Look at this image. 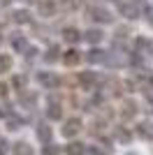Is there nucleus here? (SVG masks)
<instances>
[{
  "label": "nucleus",
  "mask_w": 153,
  "mask_h": 155,
  "mask_svg": "<svg viewBox=\"0 0 153 155\" xmlns=\"http://www.w3.org/2000/svg\"><path fill=\"white\" fill-rule=\"evenodd\" d=\"M86 16H88V21H93V23H111V21H114V14L102 5H88L86 7Z\"/></svg>",
  "instance_id": "1"
},
{
  "label": "nucleus",
  "mask_w": 153,
  "mask_h": 155,
  "mask_svg": "<svg viewBox=\"0 0 153 155\" xmlns=\"http://www.w3.org/2000/svg\"><path fill=\"white\" fill-rule=\"evenodd\" d=\"M102 84H104V79L97 77V72H81L79 74V86H81L83 91H100Z\"/></svg>",
  "instance_id": "2"
},
{
  "label": "nucleus",
  "mask_w": 153,
  "mask_h": 155,
  "mask_svg": "<svg viewBox=\"0 0 153 155\" xmlns=\"http://www.w3.org/2000/svg\"><path fill=\"white\" fill-rule=\"evenodd\" d=\"M37 84L49 88V91H56V88H60L63 79L58 77L56 72H37Z\"/></svg>",
  "instance_id": "3"
},
{
  "label": "nucleus",
  "mask_w": 153,
  "mask_h": 155,
  "mask_svg": "<svg viewBox=\"0 0 153 155\" xmlns=\"http://www.w3.org/2000/svg\"><path fill=\"white\" fill-rule=\"evenodd\" d=\"M81 127H83V123H81V118H76V116H72V118H67L63 123V127H60V132H63V137L65 139H72V137H76L79 132H81Z\"/></svg>",
  "instance_id": "4"
},
{
  "label": "nucleus",
  "mask_w": 153,
  "mask_h": 155,
  "mask_svg": "<svg viewBox=\"0 0 153 155\" xmlns=\"http://www.w3.org/2000/svg\"><path fill=\"white\" fill-rule=\"evenodd\" d=\"M118 12H121L125 19H130V21L141 19V7H139V2H137V0H130V2H121V5H118Z\"/></svg>",
  "instance_id": "5"
},
{
  "label": "nucleus",
  "mask_w": 153,
  "mask_h": 155,
  "mask_svg": "<svg viewBox=\"0 0 153 155\" xmlns=\"http://www.w3.org/2000/svg\"><path fill=\"white\" fill-rule=\"evenodd\" d=\"M107 56H109V51H104V49H100V46H90L88 53H86L83 58L88 60L90 65H104L107 63Z\"/></svg>",
  "instance_id": "6"
},
{
  "label": "nucleus",
  "mask_w": 153,
  "mask_h": 155,
  "mask_svg": "<svg viewBox=\"0 0 153 155\" xmlns=\"http://www.w3.org/2000/svg\"><path fill=\"white\" fill-rule=\"evenodd\" d=\"M35 134H37V139L42 143H53V127H49L46 123H39V125H35Z\"/></svg>",
  "instance_id": "7"
},
{
  "label": "nucleus",
  "mask_w": 153,
  "mask_h": 155,
  "mask_svg": "<svg viewBox=\"0 0 153 155\" xmlns=\"http://www.w3.org/2000/svg\"><path fill=\"white\" fill-rule=\"evenodd\" d=\"M63 39L67 42V44L74 46L76 42H81V39H83V32L79 30V28H74V26H65L63 28Z\"/></svg>",
  "instance_id": "8"
},
{
  "label": "nucleus",
  "mask_w": 153,
  "mask_h": 155,
  "mask_svg": "<svg viewBox=\"0 0 153 155\" xmlns=\"http://www.w3.org/2000/svg\"><path fill=\"white\" fill-rule=\"evenodd\" d=\"M137 111H139V104L134 102V100H125L123 107H121V118L123 120H132L137 116Z\"/></svg>",
  "instance_id": "9"
},
{
  "label": "nucleus",
  "mask_w": 153,
  "mask_h": 155,
  "mask_svg": "<svg viewBox=\"0 0 153 155\" xmlns=\"http://www.w3.org/2000/svg\"><path fill=\"white\" fill-rule=\"evenodd\" d=\"M83 39H86L90 46H97L102 39H104V30H100V28H88V30H83Z\"/></svg>",
  "instance_id": "10"
},
{
  "label": "nucleus",
  "mask_w": 153,
  "mask_h": 155,
  "mask_svg": "<svg viewBox=\"0 0 153 155\" xmlns=\"http://www.w3.org/2000/svg\"><path fill=\"white\" fill-rule=\"evenodd\" d=\"M81 58H83L81 51H76L74 46H70V49L63 53V63L67 65V67H74V65H79V63H81Z\"/></svg>",
  "instance_id": "11"
},
{
  "label": "nucleus",
  "mask_w": 153,
  "mask_h": 155,
  "mask_svg": "<svg viewBox=\"0 0 153 155\" xmlns=\"http://www.w3.org/2000/svg\"><path fill=\"white\" fill-rule=\"evenodd\" d=\"M134 51H137V53L153 51V39L151 37H144V35H137V37H134Z\"/></svg>",
  "instance_id": "12"
},
{
  "label": "nucleus",
  "mask_w": 153,
  "mask_h": 155,
  "mask_svg": "<svg viewBox=\"0 0 153 155\" xmlns=\"http://www.w3.org/2000/svg\"><path fill=\"white\" fill-rule=\"evenodd\" d=\"M9 44H12V49L16 53H25V51H28V46H30V44H28V39H25V35H21V32H16V35L9 39Z\"/></svg>",
  "instance_id": "13"
},
{
  "label": "nucleus",
  "mask_w": 153,
  "mask_h": 155,
  "mask_svg": "<svg viewBox=\"0 0 153 155\" xmlns=\"http://www.w3.org/2000/svg\"><path fill=\"white\" fill-rule=\"evenodd\" d=\"M19 104H21V107H25V109H32V107L37 104V93H35V91L19 93Z\"/></svg>",
  "instance_id": "14"
},
{
  "label": "nucleus",
  "mask_w": 153,
  "mask_h": 155,
  "mask_svg": "<svg viewBox=\"0 0 153 155\" xmlns=\"http://www.w3.org/2000/svg\"><path fill=\"white\" fill-rule=\"evenodd\" d=\"M46 118H49V120H60V118H63V107H60V102L49 100V107H46Z\"/></svg>",
  "instance_id": "15"
},
{
  "label": "nucleus",
  "mask_w": 153,
  "mask_h": 155,
  "mask_svg": "<svg viewBox=\"0 0 153 155\" xmlns=\"http://www.w3.org/2000/svg\"><path fill=\"white\" fill-rule=\"evenodd\" d=\"M12 21L16 26H25V23H32V14L28 12V9H16V12L12 14Z\"/></svg>",
  "instance_id": "16"
},
{
  "label": "nucleus",
  "mask_w": 153,
  "mask_h": 155,
  "mask_svg": "<svg viewBox=\"0 0 153 155\" xmlns=\"http://www.w3.org/2000/svg\"><path fill=\"white\" fill-rule=\"evenodd\" d=\"M37 12H39V16H53V14H56L53 0H42V2H37Z\"/></svg>",
  "instance_id": "17"
},
{
  "label": "nucleus",
  "mask_w": 153,
  "mask_h": 155,
  "mask_svg": "<svg viewBox=\"0 0 153 155\" xmlns=\"http://www.w3.org/2000/svg\"><path fill=\"white\" fill-rule=\"evenodd\" d=\"M137 137H141V139H153V123H148V120L137 123Z\"/></svg>",
  "instance_id": "18"
},
{
  "label": "nucleus",
  "mask_w": 153,
  "mask_h": 155,
  "mask_svg": "<svg viewBox=\"0 0 153 155\" xmlns=\"http://www.w3.org/2000/svg\"><path fill=\"white\" fill-rule=\"evenodd\" d=\"M86 143H81V141H70L67 146H65V153L67 155H86Z\"/></svg>",
  "instance_id": "19"
},
{
  "label": "nucleus",
  "mask_w": 153,
  "mask_h": 155,
  "mask_svg": "<svg viewBox=\"0 0 153 155\" xmlns=\"http://www.w3.org/2000/svg\"><path fill=\"white\" fill-rule=\"evenodd\" d=\"M12 88L19 91V93L28 91V77H25V74H14L12 77Z\"/></svg>",
  "instance_id": "20"
},
{
  "label": "nucleus",
  "mask_w": 153,
  "mask_h": 155,
  "mask_svg": "<svg viewBox=\"0 0 153 155\" xmlns=\"http://www.w3.org/2000/svg\"><path fill=\"white\" fill-rule=\"evenodd\" d=\"M12 153H14V155H32L35 150H32V146H30L28 141H16V143L12 146Z\"/></svg>",
  "instance_id": "21"
},
{
  "label": "nucleus",
  "mask_w": 153,
  "mask_h": 155,
  "mask_svg": "<svg viewBox=\"0 0 153 155\" xmlns=\"http://www.w3.org/2000/svg\"><path fill=\"white\" fill-rule=\"evenodd\" d=\"M42 58H44V63H49V65H51V63H56L58 58H63V56H60V49H58L56 44H51L49 49L44 51V56H42Z\"/></svg>",
  "instance_id": "22"
},
{
  "label": "nucleus",
  "mask_w": 153,
  "mask_h": 155,
  "mask_svg": "<svg viewBox=\"0 0 153 155\" xmlns=\"http://www.w3.org/2000/svg\"><path fill=\"white\" fill-rule=\"evenodd\" d=\"M12 67H14V58L9 53H0V74L12 72Z\"/></svg>",
  "instance_id": "23"
},
{
  "label": "nucleus",
  "mask_w": 153,
  "mask_h": 155,
  "mask_svg": "<svg viewBox=\"0 0 153 155\" xmlns=\"http://www.w3.org/2000/svg\"><path fill=\"white\" fill-rule=\"evenodd\" d=\"M114 137H116L121 143H127L130 139H132V134H130V132H127L123 125H116V127H114Z\"/></svg>",
  "instance_id": "24"
},
{
  "label": "nucleus",
  "mask_w": 153,
  "mask_h": 155,
  "mask_svg": "<svg viewBox=\"0 0 153 155\" xmlns=\"http://www.w3.org/2000/svg\"><path fill=\"white\" fill-rule=\"evenodd\" d=\"M123 88H125L123 81H118V79H109V91H111V95H114V97H121L123 95Z\"/></svg>",
  "instance_id": "25"
},
{
  "label": "nucleus",
  "mask_w": 153,
  "mask_h": 155,
  "mask_svg": "<svg viewBox=\"0 0 153 155\" xmlns=\"http://www.w3.org/2000/svg\"><path fill=\"white\" fill-rule=\"evenodd\" d=\"M23 123H25V118L14 116V114H12V116L7 118V130H12V132H14V130H21V127H23Z\"/></svg>",
  "instance_id": "26"
},
{
  "label": "nucleus",
  "mask_w": 153,
  "mask_h": 155,
  "mask_svg": "<svg viewBox=\"0 0 153 155\" xmlns=\"http://www.w3.org/2000/svg\"><path fill=\"white\" fill-rule=\"evenodd\" d=\"M42 155H60V148H58L56 143H46L44 148H42Z\"/></svg>",
  "instance_id": "27"
},
{
  "label": "nucleus",
  "mask_w": 153,
  "mask_h": 155,
  "mask_svg": "<svg viewBox=\"0 0 153 155\" xmlns=\"http://www.w3.org/2000/svg\"><path fill=\"white\" fill-rule=\"evenodd\" d=\"M141 93H144V95L153 102V84H144V86H141Z\"/></svg>",
  "instance_id": "28"
},
{
  "label": "nucleus",
  "mask_w": 153,
  "mask_h": 155,
  "mask_svg": "<svg viewBox=\"0 0 153 155\" xmlns=\"http://www.w3.org/2000/svg\"><path fill=\"white\" fill-rule=\"evenodd\" d=\"M107 155L109 153V150H100V148H97V146H90V148H86V155Z\"/></svg>",
  "instance_id": "29"
},
{
  "label": "nucleus",
  "mask_w": 153,
  "mask_h": 155,
  "mask_svg": "<svg viewBox=\"0 0 153 155\" xmlns=\"http://www.w3.org/2000/svg\"><path fill=\"white\" fill-rule=\"evenodd\" d=\"M7 146H9V143H7V139H2V137H0V155H7Z\"/></svg>",
  "instance_id": "30"
},
{
  "label": "nucleus",
  "mask_w": 153,
  "mask_h": 155,
  "mask_svg": "<svg viewBox=\"0 0 153 155\" xmlns=\"http://www.w3.org/2000/svg\"><path fill=\"white\" fill-rule=\"evenodd\" d=\"M7 95V84H0V97Z\"/></svg>",
  "instance_id": "31"
},
{
  "label": "nucleus",
  "mask_w": 153,
  "mask_h": 155,
  "mask_svg": "<svg viewBox=\"0 0 153 155\" xmlns=\"http://www.w3.org/2000/svg\"><path fill=\"white\" fill-rule=\"evenodd\" d=\"M21 2H35V0H21Z\"/></svg>",
  "instance_id": "32"
}]
</instances>
